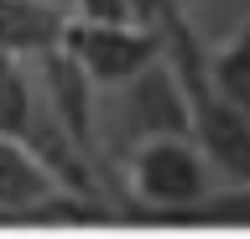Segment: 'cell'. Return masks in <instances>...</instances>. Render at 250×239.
Instances as JSON below:
<instances>
[{
    "label": "cell",
    "mask_w": 250,
    "mask_h": 239,
    "mask_svg": "<svg viewBox=\"0 0 250 239\" xmlns=\"http://www.w3.org/2000/svg\"><path fill=\"white\" fill-rule=\"evenodd\" d=\"M219 172L193 135H146L115 161V208L120 223H177L208 198Z\"/></svg>",
    "instance_id": "obj_1"
},
{
    "label": "cell",
    "mask_w": 250,
    "mask_h": 239,
    "mask_svg": "<svg viewBox=\"0 0 250 239\" xmlns=\"http://www.w3.org/2000/svg\"><path fill=\"white\" fill-rule=\"evenodd\" d=\"M99 94H104L99 99V141H104L109 172L146 135H188V99H183V83H177L167 57L146 63L136 78L99 89Z\"/></svg>",
    "instance_id": "obj_2"
},
{
    "label": "cell",
    "mask_w": 250,
    "mask_h": 239,
    "mask_svg": "<svg viewBox=\"0 0 250 239\" xmlns=\"http://www.w3.org/2000/svg\"><path fill=\"white\" fill-rule=\"evenodd\" d=\"M62 52L94 78V89H115V83L136 78L146 63L162 57V32L146 26V21H89V16H73L68 32H62Z\"/></svg>",
    "instance_id": "obj_3"
},
{
    "label": "cell",
    "mask_w": 250,
    "mask_h": 239,
    "mask_svg": "<svg viewBox=\"0 0 250 239\" xmlns=\"http://www.w3.org/2000/svg\"><path fill=\"white\" fill-rule=\"evenodd\" d=\"M31 73H37V99H42V110L52 114L68 135H73V146L99 166V172H104L109 192H115V172H109L104 141H99V89H94V78H89V73H83L62 47L47 52V57H37Z\"/></svg>",
    "instance_id": "obj_4"
},
{
    "label": "cell",
    "mask_w": 250,
    "mask_h": 239,
    "mask_svg": "<svg viewBox=\"0 0 250 239\" xmlns=\"http://www.w3.org/2000/svg\"><path fill=\"white\" fill-rule=\"evenodd\" d=\"M58 187H62V182L31 156L26 141L0 135V229H26V219Z\"/></svg>",
    "instance_id": "obj_5"
},
{
    "label": "cell",
    "mask_w": 250,
    "mask_h": 239,
    "mask_svg": "<svg viewBox=\"0 0 250 239\" xmlns=\"http://www.w3.org/2000/svg\"><path fill=\"white\" fill-rule=\"evenodd\" d=\"M68 21H73V11H62L52 0H0V52L37 63L62 47Z\"/></svg>",
    "instance_id": "obj_6"
},
{
    "label": "cell",
    "mask_w": 250,
    "mask_h": 239,
    "mask_svg": "<svg viewBox=\"0 0 250 239\" xmlns=\"http://www.w3.org/2000/svg\"><path fill=\"white\" fill-rule=\"evenodd\" d=\"M31 120H37V73L31 63L0 52V135L26 141Z\"/></svg>",
    "instance_id": "obj_7"
},
{
    "label": "cell",
    "mask_w": 250,
    "mask_h": 239,
    "mask_svg": "<svg viewBox=\"0 0 250 239\" xmlns=\"http://www.w3.org/2000/svg\"><path fill=\"white\" fill-rule=\"evenodd\" d=\"M208 78L240 114H250V16L240 21V32L229 42L208 47Z\"/></svg>",
    "instance_id": "obj_8"
},
{
    "label": "cell",
    "mask_w": 250,
    "mask_h": 239,
    "mask_svg": "<svg viewBox=\"0 0 250 239\" xmlns=\"http://www.w3.org/2000/svg\"><path fill=\"white\" fill-rule=\"evenodd\" d=\"M177 229H250V177L245 182H224L219 177L214 187H208V198Z\"/></svg>",
    "instance_id": "obj_9"
},
{
    "label": "cell",
    "mask_w": 250,
    "mask_h": 239,
    "mask_svg": "<svg viewBox=\"0 0 250 239\" xmlns=\"http://www.w3.org/2000/svg\"><path fill=\"white\" fill-rule=\"evenodd\" d=\"M73 16H89V21H130V5L125 0H68Z\"/></svg>",
    "instance_id": "obj_10"
},
{
    "label": "cell",
    "mask_w": 250,
    "mask_h": 239,
    "mask_svg": "<svg viewBox=\"0 0 250 239\" xmlns=\"http://www.w3.org/2000/svg\"><path fill=\"white\" fill-rule=\"evenodd\" d=\"M130 5V21H146V26H162V21L183 5V0H125Z\"/></svg>",
    "instance_id": "obj_11"
},
{
    "label": "cell",
    "mask_w": 250,
    "mask_h": 239,
    "mask_svg": "<svg viewBox=\"0 0 250 239\" xmlns=\"http://www.w3.org/2000/svg\"><path fill=\"white\" fill-rule=\"evenodd\" d=\"M52 5H62V11H68V0H52Z\"/></svg>",
    "instance_id": "obj_12"
}]
</instances>
